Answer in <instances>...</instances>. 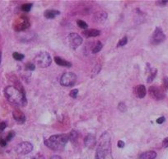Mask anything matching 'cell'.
<instances>
[{"instance_id": "cell-12", "label": "cell", "mask_w": 168, "mask_h": 159, "mask_svg": "<svg viewBox=\"0 0 168 159\" xmlns=\"http://www.w3.org/2000/svg\"><path fill=\"white\" fill-rule=\"evenodd\" d=\"M13 118L18 124H24L26 122V116L22 111H20L19 109H15L13 110L12 113Z\"/></svg>"}, {"instance_id": "cell-36", "label": "cell", "mask_w": 168, "mask_h": 159, "mask_svg": "<svg viewBox=\"0 0 168 159\" xmlns=\"http://www.w3.org/2000/svg\"><path fill=\"white\" fill-rule=\"evenodd\" d=\"M163 81H164L165 87L168 89V77H165L164 80H163Z\"/></svg>"}, {"instance_id": "cell-20", "label": "cell", "mask_w": 168, "mask_h": 159, "mask_svg": "<svg viewBox=\"0 0 168 159\" xmlns=\"http://www.w3.org/2000/svg\"><path fill=\"white\" fill-rule=\"evenodd\" d=\"M102 43L101 42H97L96 44L95 45V47H93V49H92V53H97V52H99L102 49Z\"/></svg>"}, {"instance_id": "cell-29", "label": "cell", "mask_w": 168, "mask_h": 159, "mask_svg": "<svg viewBox=\"0 0 168 159\" xmlns=\"http://www.w3.org/2000/svg\"><path fill=\"white\" fill-rule=\"evenodd\" d=\"M31 159H45V156L41 154V153H37V154H35L34 155Z\"/></svg>"}, {"instance_id": "cell-30", "label": "cell", "mask_w": 168, "mask_h": 159, "mask_svg": "<svg viewBox=\"0 0 168 159\" xmlns=\"http://www.w3.org/2000/svg\"><path fill=\"white\" fill-rule=\"evenodd\" d=\"M6 126H7V124H6L5 122H2V123H0V134H1L4 129L6 128Z\"/></svg>"}, {"instance_id": "cell-34", "label": "cell", "mask_w": 168, "mask_h": 159, "mask_svg": "<svg viewBox=\"0 0 168 159\" xmlns=\"http://www.w3.org/2000/svg\"><path fill=\"white\" fill-rule=\"evenodd\" d=\"M163 122H165V117H160V118H158L157 119V124H162Z\"/></svg>"}, {"instance_id": "cell-1", "label": "cell", "mask_w": 168, "mask_h": 159, "mask_svg": "<svg viewBox=\"0 0 168 159\" xmlns=\"http://www.w3.org/2000/svg\"><path fill=\"white\" fill-rule=\"evenodd\" d=\"M111 136L109 133H103L100 137L96 152V159H113L111 154Z\"/></svg>"}, {"instance_id": "cell-26", "label": "cell", "mask_w": 168, "mask_h": 159, "mask_svg": "<svg viewBox=\"0 0 168 159\" xmlns=\"http://www.w3.org/2000/svg\"><path fill=\"white\" fill-rule=\"evenodd\" d=\"M14 136H15V132H13V131L9 132L8 135H7V137H6V141H7V142L11 141V140L14 138Z\"/></svg>"}, {"instance_id": "cell-38", "label": "cell", "mask_w": 168, "mask_h": 159, "mask_svg": "<svg viewBox=\"0 0 168 159\" xmlns=\"http://www.w3.org/2000/svg\"><path fill=\"white\" fill-rule=\"evenodd\" d=\"M1 59H2V54H1V52H0V63H1Z\"/></svg>"}, {"instance_id": "cell-17", "label": "cell", "mask_w": 168, "mask_h": 159, "mask_svg": "<svg viewBox=\"0 0 168 159\" xmlns=\"http://www.w3.org/2000/svg\"><path fill=\"white\" fill-rule=\"evenodd\" d=\"M146 93V88L145 86H143V85H139L138 86L137 89H136V94H137V96L140 99H143V97H145Z\"/></svg>"}, {"instance_id": "cell-25", "label": "cell", "mask_w": 168, "mask_h": 159, "mask_svg": "<svg viewBox=\"0 0 168 159\" xmlns=\"http://www.w3.org/2000/svg\"><path fill=\"white\" fill-rule=\"evenodd\" d=\"M77 95H78V89H73V90L70 91V94H69L70 97L73 98V99H75L77 96Z\"/></svg>"}, {"instance_id": "cell-33", "label": "cell", "mask_w": 168, "mask_h": 159, "mask_svg": "<svg viewBox=\"0 0 168 159\" xmlns=\"http://www.w3.org/2000/svg\"><path fill=\"white\" fill-rule=\"evenodd\" d=\"M162 147H168V137L166 138L163 141H162Z\"/></svg>"}, {"instance_id": "cell-19", "label": "cell", "mask_w": 168, "mask_h": 159, "mask_svg": "<svg viewBox=\"0 0 168 159\" xmlns=\"http://www.w3.org/2000/svg\"><path fill=\"white\" fill-rule=\"evenodd\" d=\"M69 140H70L71 142L74 143L77 139V133L75 131V130H72L71 132L69 133Z\"/></svg>"}, {"instance_id": "cell-23", "label": "cell", "mask_w": 168, "mask_h": 159, "mask_svg": "<svg viewBox=\"0 0 168 159\" xmlns=\"http://www.w3.org/2000/svg\"><path fill=\"white\" fill-rule=\"evenodd\" d=\"M31 7H32V4H23L22 6V10L23 12H30V10L31 9Z\"/></svg>"}, {"instance_id": "cell-6", "label": "cell", "mask_w": 168, "mask_h": 159, "mask_svg": "<svg viewBox=\"0 0 168 159\" xmlns=\"http://www.w3.org/2000/svg\"><path fill=\"white\" fill-rule=\"evenodd\" d=\"M67 42H68L69 46L71 48L76 49L82 44L83 38L78 34H77L75 32H73V33H70L67 37Z\"/></svg>"}, {"instance_id": "cell-9", "label": "cell", "mask_w": 168, "mask_h": 159, "mask_svg": "<svg viewBox=\"0 0 168 159\" xmlns=\"http://www.w3.org/2000/svg\"><path fill=\"white\" fill-rule=\"evenodd\" d=\"M149 94L156 100H161L165 97L163 89L157 86H153L149 88Z\"/></svg>"}, {"instance_id": "cell-7", "label": "cell", "mask_w": 168, "mask_h": 159, "mask_svg": "<svg viewBox=\"0 0 168 159\" xmlns=\"http://www.w3.org/2000/svg\"><path fill=\"white\" fill-rule=\"evenodd\" d=\"M166 39V36H165L164 32H162L161 28L159 27H156L155 31L153 32L152 38H151V42L153 45H158L160 43L163 42Z\"/></svg>"}, {"instance_id": "cell-31", "label": "cell", "mask_w": 168, "mask_h": 159, "mask_svg": "<svg viewBox=\"0 0 168 159\" xmlns=\"http://www.w3.org/2000/svg\"><path fill=\"white\" fill-rule=\"evenodd\" d=\"M168 4V0H161V1H158L157 2V5L159 6H165Z\"/></svg>"}, {"instance_id": "cell-14", "label": "cell", "mask_w": 168, "mask_h": 159, "mask_svg": "<svg viewBox=\"0 0 168 159\" xmlns=\"http://www.w3.org/2000/svg\"><path fill=\"white\" fill-rule=\"evenodd\" d=\"M157 157V152L155 151H148L143 152L139 156V159H155Z\"/></svg>"}, {"instance_id": "cell-21", "label": "cell", "mask_w": 168, "mask_h": 159, "mask_svg": "<svg viewBox=\"0 0 168 159\" xmlns=\"http://www.w3.org/2000/svg\"><path fill=\"white\" fill-rule=\"evenodd\" d=\"M77 26L80 27V28H82V29H87L88 28V24L86 23L84 21H83V20H77Z\"/></svg>"}, {"instance_id": "cell-3", "label": "cell", "mask_w": 168, "mask_h": 159, "mask_svg": "<svg viewBox=\"0 0 168 159\" xmlns=\"http://www.w3.org/2000/svg\"><path fill=\"white\" fill-rule=\"evenodd\" d=\"M69 141V136L67 134H58L50 137L44 141V144L46 146L54 150V151H61L65 147Z\"/></svg>"}, {"instance_id": "cell-4", "label": "cell", "mask_w": 168, "mask_h": 159, "mask_svg": "<svg viewBox=\"0 0 168 159\" xmlns=\"http://www.w3.org/2000/svg\"><path fill=\"white\" fill-rule=\"evenodd\" d=\"M35 61L36 62V64L38 66L41 67V68H46L50 66L51 64V56L50 54L46 51H43V52H40L35 58Z\"/></svg>"}, {"instance_id": "cell-24", "label": "cell", "mask_w": 168, "mask_h": 159, "mask_svg": "<svg viewBox=\"0 0 168 159\" xmlns=\"http://www.w3.org/2000/svg\"><path fill=\"white\" fill-rule=\"evenodd\" d=\"M12 56H13V58L15 59L16 61H22V60L25 57L24 55L18 53V52H14V53L12 54Z\"/></svg>"}, {"instance_id": "cell-28", "label": "cell", "mask_w": 168, "mask_h": 159, "mask_svg": "<svg viewBox=\"0 0 168 159\" xmlns=\"http://www.w3.org/2000/svg\"><path fill=\"white\" fill-rule=\"evenodd\" d=\"M26 68H27L28 70H35V65L34 64H32V63H27V65H26Z\"/></svg>"}, {"instance_id": "cell-32", "label": "cell", "mask_w": 168, "mask_h": 159, "mask_svg": "<svg viewBox=\"0 0 168 159\" xmlns=\"http://www.w3.org/2000/svg\"><path fill=\"white\" fill-rule=\"evenodd\" d=\"M6 145H7V141H6V139L0 138V146H1V147H5Z\"/></svg>"}, {"instance_id": "cell-2", "label": "cell", "mask_w": 168, "mask_h": 159, "mask_svg": "<svg viewBox=\"0 0 168 159\" xmlns=\"http://www.w3.org/2000/svg\"><path fill=\"white\" fill-rule=\"evenodd\" d=\"M5 96L8 100L17 106L27 105V98L22 88H17L15 86H8L4 90Z\"/></svg>"}, {"instance_id": "cell-8", "label": "cell", "mask_w": 168, "mask_h": 159, "mask_svg": "<svg viewBox=\"0 0 168 159\" xmlns=\"http://www.w3.org/2000/svg\"><path fill=\"white\" fill-rule=\"evenodd\" d=\"M33 150V145L29 142H22L19 144L16 147V152L18 154H28Z\"/></svg>"}, {"instance_id": "cell-18", "label": "cell", "mask_w": 168, "mask_h": 159, "mask_svg": "<svg viewBox=\"0 0 168 159\" xmlns=\"http://www.w3.org/2000/svg\"><path fill=\"white\" fill-rule=\"evenodd\" d=\"M157 69H151V70H150L149 75L148 77V81H147L148 83H150V82L153 81V79H154L155 76L157 75Z\"/></svg>"}, {"instance_id": "cell-16", "label": "cell", "mask_w": 168, "mask_h": 159, "mask_svg": "<svg viewBox=\"0 0 168 159\" xmlns=\"http://www.w3.org/2000/svg\"><path fill=\"white\" fill-rule=\"evenodd\" d=\"M54 62H55V63L57 65L60 66H64V67H71L72 66V63L71 62H67V61H65L64 59H62L61 57H59V56H55L54 57Z\"/></svg>"}, {"instance_id": "cell-35", "label": "cell", "mask_w": 168, "mask_h": 159, "mask_svg": "<svg viewBox=\"0 0 168 159\" xmlns=\"http://www.w3.org/2000/svg\"><path fill=\"white\" fill-rule=\"evenodd\" d=\"M125 143L123 142V141H121V140H119L118 142V147H119V148H123V147H125Z\"/></svg>"}, {"instance_id": "cell-15", "label": "cell", "mask_w": 168, "mask_h": 159, "mask_svg": "<svg viewBox=\"0 0 168 159\" xmlns=\"http://www.w3.org/2000/svg\"><path fill=\"white\" fill-rule=\"evenodd\" d=\"M59 13H60L59 11L54 10V9H49V10H46L44 13V15L48 19H53L56 16L59 15Z\"/></svg>"}, {"instance_id": "cell-22", "label": "cell", "mask_w": 168, "mask_h": 159, "mask_svg": "<svg viewBox=\"0 0 168 159\" xmlns=\"http://www.w3.org/2000/svg\"><path fill=\"white\" fill-rule=\"evenodd\" d=\"M127 42H128V38H127L126 37H123V38H121L119 41V42H118V44H117V46H116V47H124L125 45L127 44Z\"/></svg>"}, {"instance_id": "cell-37", "label": "cell", "mask_w": 168, "mask_h": 159, "mask_svg": "<svg viewBox=\"0 0 168 159\" xmlns=\"http://www.w3.org/2000/svg\"><path fill=\"white\" fill-rule=\"evenodd\" d=\"M50 159H62L61 157L59 155H54V156H52Z\"/></svg>"}, {"instance_id": "cell-11", "label": "cell", "mask_w": 168, "mask_h": 159, "mask_svg": "<svg viewBox=\"0 0 168 159\" xmlns=\"http://www.w3.org/2000/svg\"><path fill=\"white\" fill-rule=\"evenodd\" d=\"M96 144H97L96 138L93 134H88L84 139V144L88 148H91V149L94 148L96 146Z\"/></svg>"}, {"instance_id": "cell-10", "label": "cell", "mask_w": 168, "mask_h": 159, "mask_svg": "<svg viewBox=\"0 0 168 159\" xmlns=\"http://www.w3.org/2000/svg\"><path fill=\"white\" fill-rule=\"evenodd\" d=\"M30 27V22L27 17H22L17 21L15 24V30L17 32H22L27 30Z\"/></svg>"}, {"instance_id": "cell-13", "label": "cell", "mask_w": 168, "mask_h": 159, "mask_svg": "<svg viewBox=\"0 0 168 159\" xmlns=\"http://www.w3.org/2000/svg\"><path fill=\"white\" fill-rule=\"evenodd\" d=\"M101 34V31L97 29H89L83 32V35L86 37H95Z\"/></svg>"}, {"instance_id": "cell-5", "label": "cell", "mask_w": 168, "mask_h": 159, "mask_svg": "<svg viewBox=\"0 0 168 159\" xmlns=\"http://www.w3.org/2000/svg\"><path fill=\"white\" fill-rule=\"evenodd\" d=\"M77 81L76 75L73 72H66L61 76L60 85L63 86H73Z\"/></svg>"}, {"instance_id": "cell-27", "label": "cell", "mask_w": 168, "mask_h": 159, "mask_svg": "<svg viewBox=\"0 0 168 159\" xmlns=\"http://www.w3.org/2000/svg\"><path fill=\"white\" fill-rule=\"evenodd\" d=\"M118 109L121 111V112H125L126 110V106H125V103H123V102H121V103H119V106H118Z\"/></svg>"}]
</instances>
